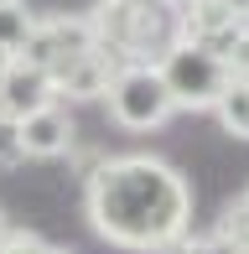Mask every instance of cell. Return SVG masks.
Returning <instances> with one entry per match:
<instances>
[{
    "label": "cell",
    "mask_w": 249,
    "mask_h": 254,
    "mask_svg": "<svg viewBox=\"0 0 249 254\" xmlns=\"http://www.w3.org/2000/svg\"><path fill=\"white\" fill-rule=\"evenodd\" d=\"M83 213L115 249L166 254L192 234V187L161 156H104L83 177Z\"/></svg>",
    "instance_id": "cell-1"
},
{
    "label": "cell",
    "mask_w": 249,
    "mask_h": 254,
    "mask_svg": "<svg viewBox=\"0 0 249 254\" xmlns=\"http://www.w3.org/2000/svg\"><path fill=\"white\" fill-rule=\"evenodd\" d=\"M156 73H161V83H166L172 109H213V104L223 99V88L234 83L229 67L213 52L192 47V42H177V47L156 63Z\"/></svg>",
    "instance_id": "cell-2"
},
{
    "label": "cell",
    "mask_w": 249,
    "mask_h": 254,
    "mask_svg": "<svg viewBox=\"0 0 249 254\" xmlns=\"http://www.w3.org/2000/svg\"><path fill=\"white\" fill-rule=\"evenodd\" d=\"M104 104H109V120L130 135H145V130H161L172 120V99H166V83L156 67H120L104 88Z\"/></svg>",
    "instance_id": "cell-3"
},
{
    "label": "cell",
    "mask_w": 249,
    "mask_h": 254,
    "mask_svg": "<svg viewBox=\"0 0 249 254\" xmlns=\"http://www.w3.org/2000/svg\"><path fill=\"white\" fill-rule=\"evenodd\" d=\"M83 52H94V31H88L83 16H37L21 63L42 67V73L52 78L62 63H73V57H83Z\"/></svg>",
    "instance_id": "cell-4"
},
{
    "label": "cell",
    "mask_w": 249,
    "mask_h": 254,
    "mask_svg": "<svg viewBox=\"0 0 249 254\" xmlns=\"http://www.w3.org/2000/svg\"><path fill=\"white\" fill-rule=\"evenodd\" d=\"M47 104H58V94H52V78L42 73V67L10 63L5 73H0V114H5V120H26V114L47 109Z\"/></svg>",
    "instance_id": "cell-5"
},
{
    "label": "cell",
    "mask_w": 249,
    "mask_h": 254,
    "mask_svg": "<svg viewBox=\"0 0 249 254\" xmlns=\"http://www.w3.org/2000/svg\"><path fill=\"white\" fill-rule=\"evenodd\" d=\"M16 135H21V156H37V161H52L62 151H73V120H67L62 104H47V109L26 114V120H16Z\"/></svg>",
    "instance_id": "cell-6"
},
{
    "label": "cell",
    "mask_w": 249,
    "mask_h": 254,
    "mask_svg": "<svg viewBox=\"0 0 249 254\" xmlns=\"http://www.w3.org/2000/svg\"><path fill=\"white\" fill-rule=\"evenodd\" d=\"M115 73H120L115 57H104L94 47V52L73 57V63H62L58 73H52V94H58V99H104V88H109Z\"/></svg>",
    "instance_id": "cell-7"
},
{
    "label": "cell",
    "mask_w": 249,
    "mask_h": 254,
    "mask_svg": "<svg viewBox=\"0 0 249 254\" xmlns=\"http://www.w3.org/2000/svg\"><path fill=\"white\" fill-rule=\"evenodd\" d=\"M213 114H218L223 135H234V140H249V83H244V78H234V83L223 88V99L213 104Z\"/></svg>",
    "instance_id": "cell-8"
},
{
    "label": "cell",
    "mask_w": 249,
    "mask_h": 254,
    "mask_svg": "<svg viewBox=\"0 0 249 254\" xmlns=\"http://www.w3.org/2000/svg\"><path fill=\"white\" fill-rule=\"evenodd\" d=\"M31 26H37V16L26 5H0V57L21 63V52L31 42Z\"/></svg>",
    "instance_id": "cell-9"
},
{
    "label": "cell",
    "mask_w": 249,
    "mask_h": 254,
    "mask_svg": "<svg viewBox=\"0 0 249 254\" xmlns=\"http://www.w3.org/2000/svg\"><path fill=\"white\" fill-rule=\"evenodd\" d=\"M213 234H218L234 254H249V202L234 197L229 207H223V218H218V228H213Z\"/></svg>",
    "instance_id": "cell-10"
},
{
    "label": "cell",
    "mask_w": 249,
    "mask_h": 254,
    "mask_svg": "<svg viewBox=\"0 0 249 254\" xmlns=\"http://www.w3.org/2000/svg\"><path fill=\"white\" fill-rule=\"evenodd\" d=\"M218 63L229 67V78H244V83H249V21L229 37V47L218 52Z\"/></svg>",
    "instance_id": "cell-11"
},
{
    "label": "cell",
    "mask_w": 249,
    "mask_h": 254,
    "mask_svg": "<svg viewBox=\"0 0 249 254\" xmlns=\"http://www.w3.org/2000/svg\"><path fill=\"white\" fill-rule=\"evenodd\" d=\"M47 249V239L31 234V228H10L5 239H0V254H42Z\"/></svg>",
    "instance_id": "cell-12"
},
{
    "label": "cell",
    "mask_w": 249,
    "mask_h": 254,
    "mask_svg": "<svg viewBox=\"0 0 249 254\" xmlns=\"http://www.w3.org/2000/svg\"><path fill=\"white\" fill-rule=\"evenodd\" d=\"M16 161H26V156H21L16 120H5V114H0V166H16Z\"/></svg>",
    "instance_id": "cell-13"
},
{
    "label": "cell",
    "mask_w": 249,
    "mask_h": 254,
    "mask_svg": "<svg viewBox=\"0 0 249 254\" xmlns=\"http://www.w3.org/2000/svg\"><path fill=\"white\" fill-rule=\"evenodd\" d=\"M218 5H223V10H229V16H234V21H249V0H218Z\"/></svg>",
    "instance_id": "cell-14"
},
{
    "label": "cell",
    "mask_w": 249,
    "mask_h": 254,
    "mask_svg": "<svg viewBox=\"0 0 249 254\" xmlns=\"http://www.w3.org/2000/svg\"><path fill=\"white\" fill-rule=\"evenodd\" d=\"M10 234V218H5V207H0V239H5Z\"/></svg>",
    "instance_id": "cell-15"
},
{
    "label": "cell",
    "mask_w": 249,
    "mask_h": 254,
    "mask_svg": "<svg viewBox=\"0 0 249 254\" xmlns=\"http://www.w3.org/2000/svg\"><path fill=\"white\" fill-rule=\"evenodd\" d=\"M42 254H73V249H58V244H47V249H42Z\"/></svg>",
    "instance_id": "cell-16"
},
{
    "label": "cell",
    "mask_w": 249,
    "mask_h": 254,
    "mask_svg": "<svg viewBox=\"0 0 249 254\" xmlns=\"http://www.w3.org/2000/svg\"><path fill=\"white\" fill-rule=\"evenodd\" d=\"M5 67H10V57H0V73H5Z\"/></svg>",
    "instance_id": "cell-17"
},
{
    "label": "cell",
    "mask_w": 249,
    "mask_h": 254,
    "mask_svg": "<svg viewBox=\"0 0 249 254\" xmlns=\"http://www.w3.org/2000/svg\"><path fill=\"white\" fill-rule=\"evenodd\" d=\"M161 5H182V0H161Z\"/></svg>",
    "instance_id": "cell-18"
},
{
    "label": "cell",
    "mask_w": 249,
    "mask_h": 254,
    "mask_svg": "<svg viewBox=\"0 0 249 254\" xmlns=\"http://www.w3.org/2000/svg\"><path fill=\"white\" fill-rule=\"evenodd\" d=\"M0 5H21V0H0Z\"/></svg>",
    "instance_id": "cell-19"
},
{
    "label": "cell",
    "mask_w": 249,
    "mask_h": 254,
    "mask_svg": "<svg viewBox=\"0 0 249 254\" xmlns=\"http://www.w3.org/2000/svg\"><path fill=\"white\" fill-rule=\"evenodd\" d=\"M244 202H249V187H244Z\"/></svg>",
    "instance_id": "cell-20"
}]
</instances>
